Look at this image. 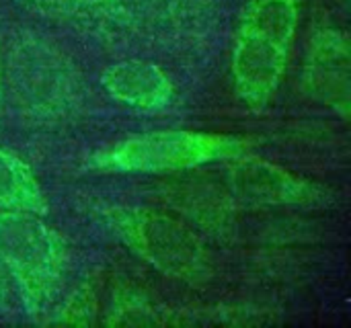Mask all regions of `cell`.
<instances>
[{
    "mask_svg": "<svg viewBox=\"0 0 351 328\" xmlns=\"http://www.w3.org/2000/svg\"><path fill=\"white\" fill-rule=\"evenodd\" d=\"M45 210L43 191L31 168L10 150L0 148V212H33L43 216Z\"/></svg>",
    "mask_w": 351,
    "mask_h": 328,
    "instance_id": "cell-8",
    "label": "cell"
},
{
    "mask_svg": "<svg viewBox=\"0 0 351 328\" xmlns=\"http://www.w3.org/2000/svg\"><path fill=\"white\" fill-rule=\"evenodd\" d=\"M47 8L70 14H105L113 16L115 0H35Z\"/></svg>",
    "mask_w": 351,
    "mask_h": 328,
    "instance_id": "cell-9",
    "label": "cell"
},
{
    "mask_svg": "<svg viewBox=\"0 0 351 328\" xmlns=\"http://www.w3.org/2000/svg\"><path fill=\"white\" fill-rule=\"evenodd\" d=\"M245 142L226 134L210 131H154L128 138L101 150L93 164L115 173H173L199 164L226 160L243 152Z\"/></svg>",
    "mask_w": 351,
    "mask_h": 328,
    "instance_id": "cell-3",
    "label": "cell"
},
{
    "mask_svg": "<svg viewBox=\"0 0 351 328\" xmlns=\"http://www.w3.org/2000/svg\"><path fill=\"white\" fill-rule=\"evenodd\" d=\"M0 261L29 314L51 302L62 279V247L33 212H0Z\"/></svg>",
    "mask_w": 351,
    "mask_h": 328,
    "instance_id": "cell-2",
    "label": "cell"
},
{
    "mask_svg": "<svg viewBox=\"0 0 351 328\" xmlns=\"http://www.w3.org/2000/svg\"><path fill=\"white\" fill-rule=\"evenodd\" d=\"M350 39L343 31H319L306 53L302 72L308 94L348 117L350 113Z\"/></svg>",
    "mask_w": 351,
    "mask_h": 328,
    "instance_id": "cell-5",
    "label": "cell"
},
{
    "mask_svg": "<svg viewBox=\"0 0 351 328\" xmlns=\"http://www.w3.org/2000/svg\"><path fill=\"white\" fill-rule=\"evenodd\" d=\"M230 183L245 197L263 203L306 205L323 203L329 197L321 185L263 160H245L234 164L230 171Z\"/></svg>",
    "mask_w": 351,
    "mask_h": 328,
    "instance_id": "cell-6",
    "label": "cell"
},
{
    "mask_svg": "<svg viewBox=\"0 0 351 328\" xmlns=\"http://www.w3.org/2000/svg\"><path fill=\"white\" fill-rule=\"evenodd\" d=\"M107 94L136 111H160L173 101L169 76L150 62H121L103 74Z\"/></svg>",
    "mask_w": 351,
    "mask_h": 328,
    "instance_id": "cell-7",
    "label": "cell"
},
{
    "mask_svg": "<svg viewBox=\"0 0 351 328\" xmlns=\"http://www.w3.org/2000/svg\"><path fill=\"white\" fill-rule=\"evenodd\" d=\"M298 27V0H255L241 18L232 49V80L239 99L261 111L274 99Z\"/></svg>",
    "mask_w": 351,
    "mask_h": 328,
    "instance_id": "cell-1",
    "label": "cell"
},
{
    "mask_svg": "<svg viewBox=\"0 0 351 328\" xmlns=\"http://www.w3.org/2000/svg\"><path fill=\"white\" fill-rule=\"evenodd\" d=\"M14 292H16V288H14L10 275H8L6 267H4L2 261H0V306H6V304L12 300Z\"/></svg>",
    "mask_w": 351,
    "mask_h": 328,
    "instance_id": "cell-10",
    "label": "cell"
},
{
    "mask_svg": "<svg viewBox=\"0 0 351 328\" xmlns=\"http://www.w3.org/2000/svg\"><path fill=\"white\" fill-rule=\"evenodd\" d=\"M119 234L142 259L181 281H197L208 273V259L199 240L175 218L138 210L119 222Z\"/></svg>",
    "mask_w": 351,
    "mask_h": 328,
    "instance_id": "cell-4",
    "label": "cell"
}]
</instances>
